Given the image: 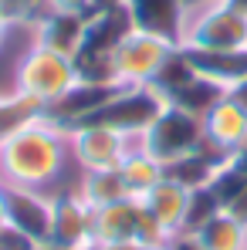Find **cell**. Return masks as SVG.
I'll list each match as a JSON object with an SVG mask.
<instances>
[{
	"label": "cell",
	"mask_w": 247,
	"mask_h": 250,
	"mask_svg": "<svg viewBox=\"0 0 247 250\" xmlns=\"http://www.w3.org/2000/svg\"><path fill=\"white\" fill-rule=\"evenodd\" d=\"M68 156H71L68 132H61L41 115L0 142V183L47 189L61 176Z\"/></svg>",
	"instance_id": "6da1fadb"
},
{
	"label": "cell",
	"mask_w": 247,
	"mask_h": 250,
	"mask_svg": "<svg viewBox=\"0 0 247 250\" xmlns=\"http://www.w3.org/2000/svg\"><path fill=\"white\" fill-rule=\"evenodd\" d=\"M78 84L75 61L61 51H51L44 44H31V51L21 58L17 75H14V91L38 102L41 108L54 105L61 95H68Z\"/></svg>",
	"instance_id": "7a4b0ae2"
},
{
	"label": "cell",
	"mask_w": 247,
	"mask_h": 250,
	"mask_svg": "<svg viewBox=\"0 0 247 250\" xmlns=\"http://www.w3.org/2000/svg\"><path fill=\"white\" fill-rule=\"evenodd\" d=\"M180 47L193 51H244L247 47V10L230 0H210L190 10Z\"/></svg>",
	"instance_id": "3957f363"
},
{
	"label": "cell",
	"mask_w": 247,
	"mask_h": 250,
	"mask_svg": "<svg viewBox=\"0 0 247 250\" xmlns=\"http://www.w3.org/2000/svg\"><path fill=\"white\" fill-rule=\"evenodd\" d=\"M206 142L203 132V115H193L186 108H176V105H166L159 112V119L149 125L142 135H139V149H146L156 163L173 166L186 156H193L200 146Z\"/></svg>",
	"instance_id": "277c9868"
},
{
	"label": "cell",
	"mask_w": 247,
	"mask_h": 250,
	"mask_svg": "<svg viewBox=\"0 0 247 250\" xmlns=\"http://www.w3.org/2000/svg\"><path fill=\"white\" fill-rule=\"evenodd\" d=\"M169 233L149 216L142 200L129 196L105 209H95V244H122V247H149L166 244Z\"/></svg>",
	"instance_id": "5b68a950"
},
{
	"label": "cell",
	"mask_w": 247,
	"mask_h": 250,
	"mask_svg": "<svg viewBox=\"0 0 247 250\" xmlns=\"http://www.w3.org/2000/svg\"><path fill=\"white\" fill-rule=\"evenodd\" d=\"M163 108H166V98L156 84H122L105 102V108L85 125H105V128H115V132L139 142V135L159 119Z\"/></svg>",
	"instance_id": "8992f818"
},
{
	"label": "cell",
	"mask_w": 247,
	"mask_h": 250,
	"mask_svg": "<svg viewBox=\"0 0 247 250\" xmlns=\"http://www.w3.org/2000/svg\"><path fill=\"white\" fill-rule=\"evenodd\" d=\"M180 44L166 41L159 34L149 31H129L122 38V44L115 47V78L119 84H153L159 68L169 61V54Z\"/></svg>",
	"instance_id": "52a82bcc"
},
{
	"label": "cell",
	"mask_w": 247,
	"mask_h": 250,
	"mask_svg": "<svg viewBox=\"0 0 247 250\" xmlns=\"http://www.w3.org/2000/svg\"><path fill=\"white\" fill-rule=\"evenodd\" d=\"M135 139H129L115 128L105 125H78L68 132V146H71V159L78 163L82 172H102V169H119L125 156L135 149Z\"/></svg>",
	"instance_id": "ba28073f"
},
{
	"label": "cell",
	"mask_w": 247,
	"mask_h": 250,
	"mask_svg": "<svg viewBox=\"0 0 247 250\" xmlns=\"http://www.w3.org/2000/svg\"><path fill=\"white\" fill-rule=\"evenodd\" d=\"M7 223L21 230L31 244H47L54 223V196L44 189L7 186Z\"/></svg>",
	"instance_id": "9c48e42d"
},
{
	"label": "cell",
	"mask_w": 247,
	"mask_h": 250,
	"mask_svg": "<svg viewBox=\"0 0 247 250\" xmlns=\"http://www.w3.org/2000/svg\"><path fill=\"white\" fill-rule=\"evenodd\" d=\"M51 240L71 250H91L95 247V209L78 196V189L54 193V223Z\"/></svg>",
	"instance_id": "30bf717a"
},
{
	"label": "cell",
	"mask_w": 247,
	"mask_h": 250,
	"mask_svg": "<svg viewBox=\"0 0 247 250\" xmlns=\"http://www.w3.org/2000/svg\"><path fill=\"white\" fill-rule=\"evenodd\" d=\"M115 88H122V84H88V82H78L68 95H61L54 105L44 108V119H47L51 125H58L61 132H71V128H78V125L91 122V119L105 108V102L115 95Z\"/></svg>",
	"instance_id": "8fae6325"
},
{
	"label": "cell",
	"mask_w": 247,
	"mask_h": 250,
	"mask_svg": "<svg viewBox=\"0 0 247 250\" xmlns=\"http://www.w3.org/2000/svg\"><path fill=\"white\" fill-rule=\"evenodd\" d=\"M129 21L135 31L159 34L166 41L180 44L186 21H190V3L186 0H125Z\"/></svg>",
	"instance_id": "7c38bea8"
},
{
	"label": "cell",
	"mask_w": 247,
	"mask_h": 250,
	"mask_svg": "<svg viewBox=\"0 0 247 250\" xmlns=\"http://www.w3.org/2000/svg\"><path fill=\"white\" fill-rule=\"evenodd\" d=\"M203 132H206L210 146L237 156L247 146V115L224 95L210 112H203Z\"/></svg>",
	"instance_id": "4fadbf2b"
},
{
	"label": "cell",
	"mask_w": 247,
	"mask_h": 250,
	"mask_svg": "<svg viewBox=\"0 0 247 250\" xmlns=\"http://www.w3.org/2000/svg\"><path fill=\"white\" fill-rule=\"evenodd\" d=\"M230 159H234L230 152H224V149H217V146L203 142L193 156H186V159H180V163L166 166V176H169V179H176L180 186H186L190 193H197V189H210V186H213V179L220 176V169L227 166Z\"/></svg>",
	"instance_id": "5bb4252c"
},
{
	"label": "cell",
	"mask_w": 247,
	"mask_h": 250,
	"mask_svg": "<svg viewBox=\"0 0 247 250\" xmlns=\"http://www.w3.org/2000/svg\"><path fill=\"white\" fill-rule=\"evenodd\" d=\"M142 207L149 209V216H153L166 233L173 237L176 230H183V227H186V213H190V189L166 176V179H159V183L142 196Z\"/></svg>",
	"instance_id": "9a60e30c"
},
{
	"label": "cell",
	"mask_w": 247,
	"mask_h": 250,
	"mask_svg": "<svg viewBox=\"0 0 247 250\" xmlns=\"http://www.w3.org/2000/svg\"><path fill=\"white\" fill-rule=\"evenodd\" d=\"M85 17L88 14H71V10H44L41 17L31 24L34 27V44H44L51 51H61L75 58L78 44L85 34Z\"/></svg>",
	"instance_id": "2e32d148"
},
{
	"label": "cell",
	"mask_w": 247,
	"mask_h": 250,
	"mask_svg": "<svg viewBox=\"0 0 247 250\" xmlns=\"http://www.w3.org/2000/svg\"><path fill=\"white\" fill-rule=\"evenodd\" d=\"M183 51L190 54L197 75L220 84L224 91L247 78V47L244 51H193V47H183Z\"/></svg>",
	"instance_id": "e0dca14e"
},
{
	"label": "cell",
	"mask_w": 247,
	"mask_h": 250,
	"mask_svg": "<svg viewBox=\"0 0 247 250\" xmlns=\"http://www.w3.org/2000/svg\"><path fill=\"white\" fill-rule=\"evenodd\" d=\"M78 196L91 209H105L119 200H129V189H125V179L119 169H102V172H82L78 179Z\"/></svg>",
	"instance_id": "ac0fdd59"
},
{
	"label": "cell",
	"mask_w": 247,
	"mask_h": 250,
	"mask_svg": "<svg viewBox=\"0 0 247 250\" xmlns=\"http://www.w3.org/2000/svg\"><path fill=\"white\" fill-rule=\"evenodd\" d=\"M119 172H122V179H125L129 196H135V200H142L159 179H166V166L156 163V159H153L146 149H139V146L125 156V163L119 166Z\"/></svg>",
	"instance_id": "d6986e66"
},
{
	"label": "cell",
	"mask_w": 247,
	"mask_h": 250,
	"mask_svg": "<svg viewBox=\"0 0 247 250\" xmlns=\"http://www.w3.org/2000/svg\"><path fill=\"white\" fill-rule=\"evenodd\" d=\"M197 233L206 250H247V223L230 216L227 209L213 213Z\"/></svg>",
	"instance_id": "ffe728a7"
},
{
	"label": "cell",
	"mask_w": 247,
	"mask_h": 250,
	"mask_svg": "<svg viewBox=\"0 0 247 250\" xmlns=\"http://www.w3.org/2000/svg\"><path fill=\"white\" fill-rule=\"evenodd\" d=\"M227 91L220 88V84L206 82V78H190V82L183 84V88H176L169 98H166V105H176V108H186V112H193V115H203L210 112L220 98H224Z\"/></svg>",
	"instance_id": "44dd1931"
},
{
	"label": "cell",
	"mask_w": 247,
	"mask_h": 250,
	"mask_svg": "<svg viewBox=\"0 0 247 250\" xmlns=\"http://www.w3.org/2000/svg\"><path fill=\"white\" fill-rule=\"evenodd\" d=\"M41 115H44V108L38 102H31V98H24V95H17V91L0 95V142H3L7 135H14L17 128H24L27 122L41 119Z\"/></svg>",
	"instance_id": "7402d4cb"
},
{
	"label": "cell",
	"mask_w": 247,
	"mask_h": 250,
	"mask_svg": "<svg viewBox=\"0 0 247 250\" xmlns=\"http://www.w3.org/2000/svg\"><path fill=\"white\" fill-rule=\"evenodd\" d=\"M220 200L210 193V189H197V193H190V213H186V227L183 230H200L206 220L213 216V213H220Z\"/></svg>",
	"instance_id": "603a6c76"
},
{
	"label": "cell",
	"mask_w": 247,
	"mask_h": 250,
	"mask_svg": "<svg viewBox=\"0 0 247 250\" xmlns=\"http://www.w3.org/2000/svg\"><path fill=\"white\" fill-rule=\"evenodd\" d=\"M0 10H3L14 24H17V21L34 24L44 10H47V0H0Z\"/></svg>",
	"instance_id": "cb8c5ba5"
},
{
	"label": "cell",
	"mask_w": 247,
	"mask_h": 250,
	"mask_svg": "<svg viewBox=\"0 0 247 250\" xmlns=\"http://www.w3.org/2000/svg\"><path fill=\"white\" fill-rule=\"evenodd\" d=\"M166 247L169 250H206L197 230H176V233L166 240Z\"/></svg>",
	"instance_id": "d4e9b609"
},
{
	"label": "cell",
	"mask_w": 247,
	"mask_h": 250,
	"mask_svg": "<svg viewBox=\"0 0 247 250\" xmlns=\"http://www.w3.org/2000/svg\"><path fill=\"white\" fill-rule=\"evenodd\" d=\"M34 244L21 233V230H14L10 223L7 227H0V250H31Z\"/></svg>",
	"instance_id": "484cf974"
},
{
	"label": "cell",
	"mask_w": 247,
	"mask_h": 250,
	"mask_svg": "<svg viewBox=\"0 0 247 250\" xmlns=\"http://www.w3.org/2000/svg\"><path fill=\"white\" fill-rule=\"evenodd\" d=\"M224 209H227L230 216H237L241 223H247V179L241 183V189H237V193L224 203Z\"/></svg>",
	"instance_id": "4316f807"
},
{
	"label": "cell",
	"mask_w": 247,
	"mask_h": 250,
	"mask_svg": "<svg viewBox=\"0 0 247 250\" xmlns=\"http://www.w3.org/2000/svg\"><path fill=\"white\" fill-rule=\"evenodd\" d=\"M47 10H71V14H88L91 0H47Z\"/></svg>",
	"instance_id": "83f0119b"
},
{
	"label": "cell",
	"mask_w": 247,
	"mask_h": 250,
	"mask_svg": "<svg viewBox=\"0 0 247 250\" xmlns=\"http://www.w3.org/2000/svg\"><path fill=\"white\" fill-rule=\"evenodd\" d=\"M227 98H230V102L247 115V78H244V82H237L234 88H227Z\"/></svg>",
	"instance_id": "f1b7e54d"
},
{
	"label": "cell",
	"mask_w": 247,
	"mask_h": 250,
	"mask_svg": "<svg viewBox=\"0 0 247 250\" xmlns=\"http://www.w3.org/2000/svg\"><path fill=\"white\" fill-rule=\"evenodd\" d=\"M115 7H125V0H91V10H115Z\"/></svg>",
	"instance_id": "f546056e"
},
{
	"label": "cell",
	"mask_w": 247,
	"mask_h": 250,
	"mask_svg": "<svg viewBox=\"0 0 247 250\" xmlns=\"http://www.w3.org/2000/svg\"><path fill=\"white\" fill-rule=\"evenodd\" d=\"M0 227H7V186L0 183Z\"/></svg>",
	"instance_id": "4dcf8cb0"
},
{
	"label": "cell",
	"mask_w": 247,
	"mask_h": 250,
	"mask_svg": "<svg viewBox=\"0 0 247 250\" xmlns=\"http://www.w3.org/2000/svg\"><path fill=\"white\" fill-rule=\"evenodd\" d=\"M10 24H14V21H10V17H7V14L0 10V44H3V38H7V31H10Z\"/></svg>",
	"instance_id": "1f68e13d"
},
{
	"label": "cell",
	"mask_w": 247,
	"mask_h": 250,
	"mask_svg": "<svg viewBox=\"0 0 247 250\" xmlns=\"http://www.w3.org/2000/svg\"><path fill=\"white\" fill-rule=\"evenodd\" d=\"M31 250H71V247H61V244H54V240H47V244H34Z\"/></svg>",
	"instance_id": "d6a6232c"
},
{
	"label": "cell",
	"mask_w": 247,
	"mask_h": 250,
	"mask_svg": "<svg viewBox=\"0 0 247 250\" xmlns=\"http://www.w3.org/2000/svg\"><path fill=\"white\" fill-rule=\"evenodd\" d=\"M237 163H241V166L247 169V146H244V149H241V152H237Z\"/></svg>",
	"instance_id": "836d02e7"
},
{
	"label": "cell",
	"mask_w": 247,
	"mask_h": 250,
	"mask_svg": "<svg viewBox=\"0 0 247 250\" xmlns=\"http://www.w3.org/2000/svg\"><path fill=\"white\" fill-rule=\"evenodd\" d=\"M135 250H169L166 244H149V247H135Z\"/></svg>",
	"instance_id": "e575fe53"
},
{
	"label": "cell",
	"mask_w": 247,
	"mask_h": 250,
	"mask_svg": "<svg viewBox=\"0 0 247 250\" xmlns=\"http://www.w3.org/2000/svg\"><path fill=\"white\" fill-rule=\"evenodd\" d=\"M186 3H190V10H193V7H203V3H210V0H186Z\"/></svg>",
	"instance_id": "d590c367"
},
{
	"label": "cell",
	"mask_w": 247,
	"mask_h": 250,
	"mask_svg": "<svg viewBox=\"0 0 247 250\" xmlns=\"http://www.w3.org/2000/svg\"><path fill=\"white\" fill-rule=\"evenodd\" d=\"M230 3H237L241 10H247V0H230Z\"/></svg>",
	"instance_id": "8d00e7d4"
}]
</instances>
